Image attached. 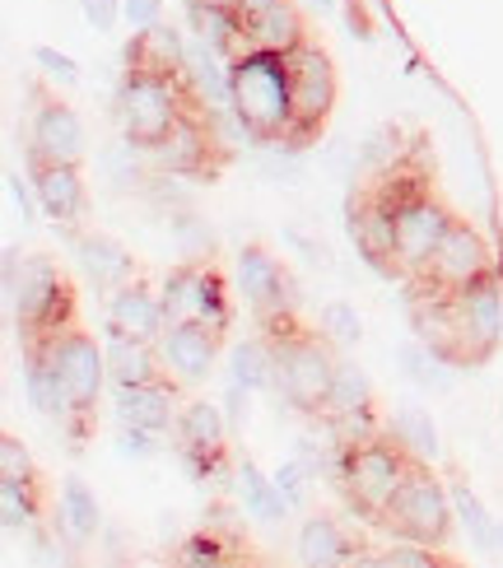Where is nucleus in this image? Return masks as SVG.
Masks as SVG:
<instances>
[{"mask_svg": "<svg viewBox=\"0 0 503 568\" xmlns=\"http://www.w3.org/2000/svg\"><path fill=\"white\" fill-rule=\"evenodd\" d=\"M299 559L303 564H322V568H331V564H350V559H364V555H354V546H350V536L341 531V523L335 517H308V523L299 527Z\"/></svg>", "mask_w": 503, "mask_h": 568, "instance_id": "a878e982", "label": "nucleus"}, {"mask_svg": "<svg viewBox=\"0 0 503 568\" xmlns=\"http://www.w3.org/2000/svg\"><path fill=\"white\" fill-rule=\"evenodd\" d=\"M452 303H457V317H462L466 364H485L503 341V280H499V271L457 290Z\"/></svg>", "mask_w": 503, "mask_h": 568, "instance_id": "4468645a", "label": "nucleus"}, {"mask_svg": "<svg viewBox=\"0 0 503 568\" xmlns=\"http://www.w3.org/2000/svg\"><path fill=\"white\" fill-rule=\"evenodd\" d=\"M284 61H290V135H284L280 145L303 150L322 135L326 116L335 108V65L313 42H303L299 52H290Z\"/></svg>", "mask_w": 503, "mask_h": 568, "instance_id": "0eeeda50", "label": "nucleus"}, {"mask_svg": "<svg viewBox=\"0 0 503 568\" xmlns=\"http://www.w3.org/2000/svg\"><path fill=\"white\" fill-rule=\"evenodd\" d=\"M318 331L331 341V345H359V336H364V322H359V313L350 303H326L322 307V317H318Z\"/></svg>", "mask_w": 503, "mask_h": 568, "instance_id": "4c0bfd02", "label": "nucleus"}, {"mask_svg": "<svg viewBox=\"0 0 503 568\" xmlns=\"http://www.w3.org/2000/svg\"><path fill=\"white\" fill-rule=\"evenodd\" d=\"M350 239L359 247L369 266H378L382 275H396V192H392V178L378 173V182L359 186L350 196Z\"/></svg>", "mask_w": 503, "mask_h": 568, "instance_id": "9b49d317", "label": "nucleus"}, {"mask_svg": "<svg viewBox=\"0 0 503 568\" xmlns=\"http://www.w3.org/2000/svg\"><path fill=\"white\" fill-rule=\"evenodd\" d=\"M238 489H243V504H248V513H256L261 523H280V517L290 513V499H284V494H280L275 476H261V470H256L252 462L238 466Z\"/></svg>", "mask_w": 503, "mask_h": 568, "instance_id": "c756f323", "label": "nucleus"}, {"mask_svg": "<svg viewBox=\"0 0 503 568\" xmlns=\"http://www.w3.org/2000/svg\"><path fill=\"white\" fill-rule=\"evenodd\" d=\"M187 19H191V33H197L201 42H210V47H220L224 57L238 42V33H243V14H238L233 6H187Z\"/></svg>", "mask_w": 503, "mask_h": 568, "instance_id": "2f4dec72", "label": "nucleus"}, {"mask_svg": "<svg viewBox=\"0 0 503 568\" xmlns=\"http://www.w3.org/2000/svg\"><path fill=\"white\" fill-rule=\"evenodd\" d=\"M261 178L266 182H299V159L290 145H271L261 154Z\"/></svg>", "mask_w": 503, "mask_h": 568, "instance_id": "37998d69", "label": "nucleus"}, {"mask_svg": "<svg viewBox=\"0 0 503 568\" xmlns=\"http://www.w3.org/2000/svg\"><path fill=\"white\" fill-rule=\"evenodd\" d=\"M103 527V513L99 499L84 489V480H66L61 485V513H57V536L66 531L70 546H89L93 536Z\"/></svg>", "mask_w": 503, "mask_h": 568, "instance_id": "bb28decb", "label": "nucleus"}, {"mask_svg": "<svg viewBox=\"0 0 503 568\" xmlns=\"http://www.w3.org/2000/svg\"><path fill=\"white\" fill-rule=\"evenodd\" d=\"M308 6H318V10H331V6H335V0H308Z\"/></svg>", "mask_w": 503, "mask_h": 568, "instance_id": "4d7b16f0", "label": "nucleus"}, {"mask_svg": "<svg viewBox=\"0 0 503 568\" xmlns=\"http://www.w3.org/2000/svg\"><path fill=\"white\" fill-rule=\"evenodd\" d=\"M29 396H33V406L47 415V419H61V424H70V392H66V383H61V373H57V364L47 359V354H29Z\"/></svg>", "mask_w": 503, "mask_h": 568, "instance_id": "cd10ccee", "label": "nucleus"}, {"mask_svg": "<svg viewBox=\"0 0 503 568\" xmlns=\"http://www.w3.org/2000/svg\"><path fill=\"white\" fill-rule=\"evenodd\" d=\"M452 517H457L452 494L439 485V476L424 462H415L382 523H388L392 531H401V536H411V540H424V546H443V540L452 536Z\"/></svg>", "mask_w": 503, "mask_h": 568, "instance_id": "1a4fd4ad", "label": "nucleus"}, {"mask_svg": "<svg viewBox=\"0 0 503 568\" xmlns=\"http://www.w3.org/2000/svg\"><path fill=\"white\" fill-rule=\"evenodd\" d=\"M452 508H457V517H462V527L471 531V540H475V550H494L499 546V527L490 523V513H485V504L475 499L471 489H452Z\"/></svg>", "mask_w": 503, "mask_h": 568, "instance_id": "c9c22d12", "label": "nucleus"}, {"mask_svg": "<svg viewBox=\"0 0 503 568\" xmlns=\"http://www.w3.org/2000/svg\"><path fill=\"white\" fill-rule=\"evenodd\" d=\"M127 70H145V75H168V80H187V42L182 33L150 23V29H135L131 47H127Z\"/></svg>", "mask_w": 503, "mask_h": 568, "instance_id": "4be33fe9", "label": "nucleus"}, {"mask_svg": "<svg viewBox=\"0 0 503 568\" xmlns=\"http://www.w3.org/2000/svg\"><path fill=\"white\" fill-rule=\"evenodd\" d=\"M29 354H47V359L57 364L61 383L70 392V410H76L70 424H76V438H80L93 406H99V392H103V377H108V354L93 345L80 326H70V331H61V336L33 345Z\"/></svg>", "mask_w": 503, "mask_h": 568, "instance_id": "6e6552de", "label": "nucleus"}, {"mask_svg": "<svg viewBox=\"0 0 503 568\" xmlns=\"http://www.w3.org/2000/svg\"><path fill=\"white\" fill-rule=\"evenodd\" d=\"M392 438L411 453L415 462H429V457H439V429H434V415H429L424 406H401L392 415Z\"/></svg>", "mask_w": 503, "mask_h": 568, "instance_id": "c85d7f7f", "label": "nucleus"}, {"mask_svg": "<svg viewBox=\"0 0 503 568\" xmlns=\"http://www.w3.org/2000/svg\"><path fill=\"white\" fill-rule=\"evenodd\" d=\"M308 480H313V470H308L299 457L284 462V466L275 470V485H280L284 499H290V508H303V504H308Z\"/></svg>", "mask_w": 503, "mask_h": 568, "instance_id": "a19ab883", "label": "nucleus"}, {"mask_svg": "<svg viewBox=\"0 0 503 568\" xmlns=\"http://www.w3.org/2000/svg\"><path fill=\"white\" fill-rule=\"evenodd\" d=\"M38 517V499H33V485H19V480H0V523L6 531L29 527Z\"/></svg>", "mask_w": 503, "mask_h": 568, "instance_id": "e433bc0d", "label": "nucleus"}, {"mask_svg": "<svg viewBox=\"0 0 503 568\" xmlns=\"http://www.w3.org/2000/svg\"><path fill=\"white\" fill-rule=\"evenodd\" d=\"M159 14H163V0H122V19L131 29H150V23H159Z\"/></svg>", "mask_w": 503, "mask_h": 568, "instance_id": "de8ad7c7", "label": "nucleus"}, {"mask_svg": "<svg viewBox=\"0 0 503 568\" xmlns=\"http://www.w3.org/2000/svg\"><path fill=\"white\" fill-rule=\"evenodd\" d=\"M178 559H182V564H197V568H201V564H210V568H214V564H229L220 536H197V540H187V546L178 550Z\"/></svg>", "mask_w": 503, "mask_h": 568, "instance_id": "c03bdc74", "label": "nucleus"}, {"mask_svg": "<svg viewBox=\"0 0 503 568\" xmlns=\"http://www.w3.org/2000/svg\"><path fill=\"white\" fill-rule=\"evenodd\" d=\"M191 108H197V99H191L187 80L127 70L122 89H117V116H122V135L135 140V145H145V150H154L159 140L173 131Z\"/></svg>", "mask_w": 503, "mask_h": 568, "instance_id": "39448f33", "label": "nucleus"}, {"mask_svg": "<svg viewBox=\"0 0 503 568\" xmlns=\"http://www.w3.org/2000/svg\"><path fill=\"white\" fill-rule=\"evenodd\" d=\"M108 322H112V331H122V336H135V341H159L163 331H168L163 298L150 290L145 280H127L122 290L112 294Z\"/></svg>", "mask_w": 503, "mask_h": 568, "instance_id": "aec40b11", "label": "nucleus"}, {"mask_svg": "<svg viewBox=\"0 0 503 568\" xmlns=\"http://www.w3.org/2000/svg\"><path fill=\"white\" fill-rule=\"evenodd\" d=\"M271 6H280V0H233V10L243 14V23H252L256 14H266Z\"/></svg>", "mask_w": 503, "mask_h": 568, "instance_id": "864d4df0", "label": "nucleus"}, {"mask_svg": "<svg viewBox=\"0 0 503 568\" xmlns=\"http://www.w3.org/2000/svg\"><path fill=\"white\" fill-rule=\"evenodd\" d=\"M392 178V192H396V262H401V275H424L429 256L439 252L447 224L457 215H447V205L429 192L424 178L405 173L401 163L388 173Z\"/></svg>", "mask_w": 503, "mask_h": 568, "instance_id": "423d86ee", "label": "nucleus"}, {"mask_svg": "<svg viewBox=\"0 0 503 568\" xmlns=\"http://www.w3.org/2000/svg\"><path fill=\"white\" fill-rule=\"evenodd\" d=\"M117 424L127 429H154L163 434L173 424V377H159V383H140V387H117Z\"/></svg>", "mask_w": 503, "mask_h": 568, "instance_id": "5701e85b", "label": "nucleus"}, {"mask_svg": "<svg viewBox=\"0 0 503 568\" xmlns=\"http://www.w3.org/2000/svg\"><path fill=\"white\" fill-rule=\"evenodd\" d=\"M178 443L197 466H214L229 443V415L220 406H210V400H187L178 415Z\"/></svg>", "mask_w": 503, "mask_h": 568, "instance_id": "412c9836", "label": "nucleus"}, {"mask_svg": "<svg viewBox=\"0 0 503 568\" xmlns=\"http://www.w3.org/2000/svg\"><path fill=\"white\" fill-rule=\"evenodd\" d=\"M6 186H10V201L19 205V215H33V205H29V192H23V186H19V178H14V173L6 178Z\"/></svg>", "mask_w": 503, "mask_h": 568, "instance_id": "5fc2aeb1", "label": "nucleus"}, {"mask_svg": "<svg viewBox=\"0 0 503 568\" xmlns=\"http://www.w3.org/2000/svg\"><path fill=\"white\" fill-rule=\"evenodd\" d=\"M33 163V192L42 215H52L57 224H76L84 215V178H80V163Z\"/></svg>", "mask_w": 503, "mask_h": 568, "instance_id": "6ab92c4d", "label": "nucleus"}, {"mask_svg": "<svg viewBox=\"0 0 503 568\" xmlns=\"http://www.w3.org/2000/svg\"><path fill=\"white\" fill-rule=\"evenodd\" d=\"M108 377L117 387H140L163 377V354H154V341H135L122 331H108Z\"/></svg>", "mask_w": 503, "mask_h": 568, "instance_id": "b1692460", "label": "nucleus"}, {"mask_svg": "<svg viewBox=\"0 0 503 568\" xmlns=\"http://www.w3.org/2000/svg\"><path fill=\"white\" fill-rule=\"evenodd\" d=\"M150 159H154V169H163V173L197 178V173H210L214 163L224 159V150H220V140H214V131H210V122H205V112H201V108H191L182 122L150 150Z\"/></svg>", "mask_w": 503, "mask_h": 568, "instance_id": "2eb2a0df", "label": "nucleus"}, {"mask_svg": "<svg viewBox=\"0 0 503 568\" xmlns=\"http://www.w3.org/2000/svg\"><path fill=\"white\" fill-rule=\"evenodd\" d=\"M233 383L248 387V392H266L275 387V349L271 341H243L233 345Z\"/></svg>", "mask_w": 503, "mask_h": 568, "instance_id": "7c9ffc66", "label": "nucleus"}, {"mask_svg": "<svg viewBox=\"0 0 503 568\" xmlns=\"http://www.w3.org/2000/svg\"><path fill=\"white\" fill-rule=\"evenodd\" d=\"M33 61H38V65H42L52 80H61V84H76V80H80V65L70 61L66 52H57V47H38Z\"/></svg>", "mask_w": 503, "mask_h": 568, "instance_id": "a18cd8bd", "label": "nucleus"}, {"mask_svg": "<svg viewBox=\"0 0 503 568\" xmlns=\"http://www.w3.org/2000/svg\"><path fill=\"white\" fill-rule=\"evenodd\" d=\"M284 239H290V243L299 247V256H303L308 266H326V262H331L326 247H322V243H313V239H303V233H294V229H290V233H284Z\"/></svg>", "mask_w": 503, "mask_h": 568, "instance_id": "8fccbe9b", "label": "nucleus"}, {"mask_svg": "<svg viewBox=\"0 0 503 568\" xmlns=\"http://www.w3.org/2000/svg\"><path fill=\"white\" fill-rule=\"evenodd\" d=\"M266 331H271V349H275V392L290 400L294 410L322 415L331 400L335 368H341V359L331 354V341L322 331L313 336V331L294 326V317L266 322Z\"/></svg>", "mask_w": 503, "mask_h": 568, "instance_id": "f257e3e1", "label": "nucleus"}, {"mask_svg": "<svg viewBox=\"0 0 503 568\" xmlns=\"http://www.w3.org/2000/svg\"><path fill=\"white\" fill-rule=\"evenodd\" d=\"M187 6H233V0H187Z\"/></svg>", "mask_w": 503, "mask_h": 568, "instance_id": "6e6d98bb", "label": "nucleus"}, {"mask_svg": "<svg viewBox=\"0 0 503 568\" xmlns=\"http://www.w3.org/2000/svg\"><path fill=\"white\" fill-rule=\"evenodd\" d=\"M233 108L261 145H280L290 135V61L271 52L233 57Z\"/></svg>", "mask_w": 503, "mask_h": 568, "instance_id": "7ed1b4c3", "label": "nucleus"}, {"mask_svg": "<svg viewBox=\"0 0 503 568\" xmlns=\"http://www.w3.org/2000/svg\"><path fill=\"white\" fill-rule=\"evenodd\" d=\"M154 438H159L154 429H127V424H122V453L127 457H150L154 447H159Z\"/></svg>", "mask_w": 503, "mask_h": 568, "instance_id": "09e8293b", "label": "nucleus"}, {"mask_svg": "<svg viewBox=\"0 0 503 568\" xmlns=\"http://www.w3.org/2000/svg\"><path fill=\"white\" fill-rule=\"evenodd\" d=\"M299 462H303L308 470H313V476H322V466H326V453H322V447H318L313 438H299Z\"/></svg>", "mask_w": 503, "mask_h": 568, "instance_id": "3c124183", "label": "nucleus"}, {"mask_svg": "<svg viewBox=\"0 0 503 568\" xmlns=\"http://www.w3.org/2000/svg\"><path fill=\"white\" fill-rule=\"evenodd\" d=\"M6 303L29 349L70 331V290L47 256H29L19 266V252L6 247Z\"/></svg>", "mask_w": 503, "mask_h": 568, "instance_id": "f03ea898", "label": "nucleus"}, {"mask_svg": "<svg viewBox=\"0 0 503 568\" xmlns=\"http://www.w3.org/2000/svg\"><path fill=\"white\" fill-rule=\"evenodd\" d=\"M29 159L42 163H80L84 159V126L80 116L57 99H42L33 112V131H29Z\"/></svg>", "mask_w": 503, "mask_h": 568, "instance_id": "f3484780", "label": "nucleus"}, {"mask_svg": "<svg viewBox=\"0 0 503 568\" xmlns=\"http://www.w3.org/2000/svg\"><path fill=\"white\" fill-rule=\"evenodd\" d=\"M499 266H494V247H490L485 233L475 224H466V220H452L447 233H443V243H439V252L429 256L424 275H415V284H420V290L457 294V290H466V284L485 280Z\"/></svg>", "mask_w": 503, "mask_h": 568, "instance_id": "f8f14e48", "label": "nucleus"}, {"mask_svg": "<svg viewBox=\"0 0 503 568\" xmlns=\"http://www.w3.org/2000/svg\"><path fill=\"white\" fill-rule=\"evenodd\" d=\"M411 466L415 457L405 453V447L392 438H359L345 447V457H341V489H345V499L373 517V523H382L396 499V489L405 485V476H411Z\"/></svg>", "mask_w": 503, "mask_h": 568, "instance_id": "20e7f679", "label": "nucleus"}, {"mask_svg": "<svg viewBox=\"0 0 503 568\" xmlns=\"http://www.w3.org/2000/svg\"><path fill=\"white\" fill-rule=\"evenodd\" d=\"M168 229H173L178 247L187 252V262H210V252H214V233H210V224H205L191 205L168 210Z\"/></svg>", "mask_w": 503, "mask_h": 568, "instance_id": "f704fd0d", "label": "nucleus"}, {"mask_svg": "<svg viewBox=\"0 0 503 568\" xmlns=\"http://www.w3.org/2000/svg\"><path fill=\"white\" fill-rule=\"evenodd\" d=\"M396 359H401V373L411 377L415 387H424V392H447V383H452V377H447V359H439V354L429 349V345H420V341H415V345H401Z\"/></svg>", "mask_w": 503, "mask_h": 568, "instance_id": "72a5a7b5", "label": "nucleus"}, {"mask_svg": "<svg viewBox=\"0 0 503 568\" xmlns=\"http://www.w3.org/2000/svg\"><path fill=\"white\" fill-rule=\"evenodd\" d=\"M163 317L168 326H178V322H201L210 331H229L233 322V307H229V290H224V280L220 271H214L210 262H182L173 275H168L163 284Z\"/></svg>", "mask_w": 503, "mask_h": 568, "instance_id": "9d476101", "label": "nucleus"}, {"mask_svg": "<svg viewBox=\"0 0 503 568\" xmlns=\"http://www.w3.org/2000/svg\"><path fill=\"white\" fill-rule=\"evenodd\" d=\"M499 550H503V523H499Z\"/></svg>", "mask_w": 503, "mask_h": 568, "instance_id": "13d9d810", "label": "nucleus"}, {"mask_svg": "<svg viewBox=\"0 0 503 568\" xmlns=\"http://www.w3.org/2000/svg\"><path fill=\"white\" fill-rule=\"evenodd\" d=\"M0 480H19V485H33V457L14 434H0Z\"/></svg>", "mask_w": 503, "mask_h": 568, "instance_id": "ea45409f", "label": "nucleus"}, {"mask_svg": "<svg viewBox=\"0 0 503 568\" xmlns=\"http://www.w3.org/2000/svg\"><path fill=\"white\" fill-rule=\"evenodd\" d=\"M76 256L80 266L93 284H103V290H122L127 280H135V266H131V252H122L112 239H103V233H84V239L76 243Z\"/></svg>", "mask_w": 503, "mask_h": 568, "instance_id": "393cba45", "label": "nucleus"}, {"mask_svg": "<svg viewBox=\"0 0 503 568\" xmlns=\"http://www.w3.org/2000/svg\"><path fill=\"white\" fill-rule=\"evenodd\" d=\"M378 564H388V568H434V564H443V559H439L434 550H424V540H411V536H405L401 546H392Z\"/></svg>", "mask_w": 503, "mask_h": 568, "instance_id": "79ce46f5", "label": "nucleus"}, {"mask_svg": "<svg viewBox=\"0 0 503 568\" xmlns=\"http://www.w3.org/2000/svg\"><path fill=\"white\" fill-rule=\"evenodd\" d=\"M159 354L173 383H201L214 364V354H220V331H210L201 322H178L163 331Z\"/></svg>", "mask_w": 503, "mask_h": 568, "instance_id": "dca6fc26", "label": "nucleus"}, {"mask_svg": "<svg viewBox=\"0 0 503 568\" xmlns=\"http://www.w3.org/2000/svg\"><path fill=\"white\" fill-rule=\"evenodd\" d=\"M233 284H238V294H243V298L256 307L261 322H280V317L294 313L299 290H294L290 271H284L266 247H243V252H238Z\"/></svg>", "mask_w": 503, "mask_h": 568, "instance_id": "ddd939ff", "label": "nucleus"}, {"mask_svg": "<svg viewBox=\"0 0 503 568\" xmlns=\"http://www.w3.org/2000/svg\"><path fill=\"white\" fill-rule=\"evenodd\" d=\"M303 42H308V23H303L299 6L280 0V6H271L266 14H256L252 23H243V33H238V42L229 47V61H233V57H243V52L290 57V52H299Z\"/></svg>", "mask_w": 503, "mask_h": 568, "instance_id": "a211bd4d", "label": "nucleus"}, {"mask_svg": "<svg viewBox=\"0 0 503 568\" xmlns=\"http://www.w3.org/2000/svg\"><path fill=\"white\" fill-rule=\"evenodd\" d=\"M354 410H373V387L359 364L335 368V383H331V400H326V415H354Z\"/></svg>", "mask_w": 503, "mask_h": 568, "instance_id": "473e14b6", "label": "nucleus"}, {"mask_svg": "<svg viewBox=\"0 0 503 568\" xmlns=\"http://www.w3.org/2000/svg\"><path fill=\"white\" fill-rule=\"evenodd\" d=\"M224 400H229V424L238 429V424H243V415H248V387H238V383H233V392H229Z\"/></svg>", "mask_w": 503, "mask_h": 568, "instance_id": "603ef678", "label": "nucleus"}, {"mask_svg": "<svg viewBox=\"0 0 503 568\" xmlns=\"http://www.w3.org/2000/svg\"><path fill=\"white\" fill-rule=\"evenodd\" d=\"M401 131L396 126H382V131H373L369 140H364V154H359V163H364L369 173H392L396 163H401Z\"/></svg>", "mask_w": 503, "mask_h": 568, "instance_id": "58836bf2", "label": "nucleus"}, {"mask_svg": "<svg viewBox=\"0 0 503 568\" xmlns=\"http://www.w3.org/2000/svg\"><path fill=\"white\" fill-rule=\"evenodd\" d=\"M80 10L99 33H112L117 19H122V0H80Z\"/></svg>", "mask_w": 503, "mask_h": 568, "instance_id": "49530a36", "label": "nucleus"}]
</instances>
